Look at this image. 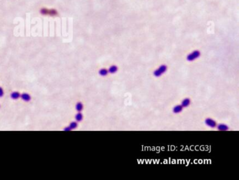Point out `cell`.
<instances>
[{"label":"cell","instance_id":"1","mask_svg":"<svg viewBox=\"0 0 239 180\" xmlns=\"http://www.w3.org/2000/svg\"><path fill=\"white\" fill-rule=\"evenodd\" d=\"M167 71V66L165 64L161 65L154 72V76L156 77H160Z\"/></svg>","mask_w":239,"mask_h":180},{"label":"cell","instance_id":"2","mask_svg":"<svg viewBox=\"0 0 239 180\" xmlns=\"http://www.w3.org/2000/svg\"><path fill=\"white\" fill-rule=\"evenodd\" d=\"M200 56H201L200 51H198V50H196V51H194L193 52H191L190 54H189L187 56L186 60H188L189 62H192L194 60H196L197 58H198Z\"/></svg>","mask_w":239,"mask_h":180},{"label":"cell","instance_id":"3","mask_svg":"<svg viewBox=\"0 0 239 180\" xmlns=\"http://www.w3.org/2000/svg\"><path fill=\"white\" fill-rule=\"evenodd\" d=\"M41 13L44 15H50V16H55L58 14V12L54 9H47L43 8L41 10Z\"/></svg>","mask_w":239,"mask_h":180},{"label":"cell","instance_id":"4","mask_svg":"<svg viewBox=\"0 0 239 180\" xmlns=\"http://www.w3.org/2000/svg\"><path fill=\"white\" fill-rule=\"evenodd\" d=\"M205 123H206V124L208 127H210V128H216V126H217V123H216V121L214 120H213V119H210V118H207V119L205 120Z\"/></svg>","mask_w":239,"mask_h":180},{"label":"cell","instance_id":"5","mask_svg":"<svg viewBox=\"0 0 239 180\" xmlns=\"http://www.w3.org/2000/svg\"><path fill=\"white\" fill-rule=\"evenodd\" d=\"M216 127H217V130H219V131H227V130H229V127L226 124H224V123H220L218 125H217Z\"/></svg>","mask_w":239,"mask_h":180},{"label":"cell","instance_id":"6","mask_svg":"<svg viewBox=\"0 0 239 180\" xmlns=\"http://www.w3.org/2000/svg\"><path fill=\"white\" fill-rule=\"evenodd\" d=\"M183 109V107L181 104H178V105H176L173 107V112L174 114H179L180 113Z\"/></svg>","mask_w":239,"mask_h":180},{"label":"cell","instance_id":"7","mask_svg":"<svg viewBox=\"0 0 239 180\" xmlns=\"http://www.w3.org/2000/svg\"><path fill=\"white\" fill-rule=\"evenodd\" d=\"M191 104V100L189 98H185L182 101L181 105L182 106V107H187L190 105Z\"/></svg>","mask_w":239,"mask_h":180},{"label":"cell","instance_id":"8","mask_svg":"<svg viewBox=\"0 0 239 180\" xmlns=\"http://www.w3.org/2000/svg\"><path fill=\"white\" fill-rule=\"evenodd\" d=\"M118 71V67L116 65H111L108 69V72L110 74H115Z\"/></svg>","mask_w":239,"mask_h":180},{"label":"cell","instance_id":"9","mask_svg":"<svg viewBox=\"0 0 239 180\" xmlns=\"http://www.w3.org/2000/svg\"><path fill=\"white\" fill-rule=\"evenodd\" d=\"M21 97L23 100V101H25V102H29L31 100V96L27 93H23L21 95Z\"/></svg>","mask_w":239,"mask_h":180},{"label":"cell","instance_id":"10","mask_svg":"<svg viewBox=\"0 0 239 180\" xmlns=\"http://www.w3.org/2000/svg\"><path fill=\"white\" fill-rule=\"evenodd\" d=\"M109 74L108 70L105 69V68H102L101 69H100L99 71V74L102 76H106L107 75Z\"/></svg>","mask_w":239,"mask_h":180},{"label":"cell","instance_id":"11","mask_svg":"<svg viewBox=\"0 0 239 180\" xmlns=\"http://www.w3.org/2000/svg\"><path fill=\"white\" fill-rule=\"evenodd\" d=\"M21 97V95L18 92H13L11 94V97L13 100H17Z\"/></svg>","mask_w":239,"mask_h":180},{"label":"cell","instance_id":"12","mask_svg":"<svg viewBox=\"0 0 239 180\" xmlns=\"http://www.w3.org/2000/svg\"><path fill=\"white\" fill-rule=\"evenodd\" d=\"M83 104H82L81 102H77V104H76V109H77V111L79 112H81L83 110Z\"/></svg>","mask_w":239,"mask_h":180},{"label":"cell","instance_id":"13","mask_svg":"<svg viewBox=\"0 0 239 180\" xmlns=\"http://www.w3.org/2000/svg\"><path fill=\"white\" fill-rule=\"evenodd\" d=\"M75 119L77 122H80L83 120V115L81 112H78L75 116Z\"/></svg>","mask_w":239,"mask_h":180},{"label":"cell","instance_id":"14","mask_svg":"<svg viewBox=\"0 0 239 180\" xmlns=\"http://www.w3.org/2000/svg\"><path fill=\"white\" fill-rule=\"evenodd\" d=\"M77 126H78V124H77V122H72L71 123H70V129L71 130H73V129H75V128H77Z\"/></svg>","mask_w":239,"mask_h":180},{"label":"cell","instance_id":"15","mask_svg":"<svg viewBox=\"0 0 239 180\" xmlns=\"http://www.w3.org/2000/svg\"><path fill=\"white\" fill-rule=\"evenodd\" d=\"M4 94V90H3V89H2V88H1V87H0V97H3Z\"/></svg>","mask_w":239,"mask_h":180}]
</instances>
